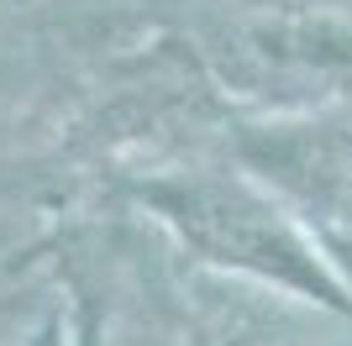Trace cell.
<instances>
[{
    "instance_id": "6da1fadb",
    "label": "cell",
    "mask_w": 352,
    "mask_h": 346,
    "mask_svg": "<svg viewBox=\"0 0 352 346\" xmlns=\"http://www.w3.org/2000/svg\"><path fill=\"white\" fill-rule=\"evenodd\" d=\"M142 200L184 242V252L195 262H206L210 273L268 288L279 299L352 310L342 278L316 252V242L294 226V216L274 194H263L248 178H226V173L158 178L142 189Z\"/></svg>"
},
{
    "instance_id": "277c9868",
    "label": "cell",
    "mask_w": 352,
    "mask_h": 346,
    "mask_svg": "<svg viewBox=\"0 0 352 346\" xmlns=\"http://www.w3.org/2000/svg\"><path fill=\"white\" fill-rule=\"evenodd\" d=\"M74 346H100V320L95 315H85V325H79V341Z\"/></svg>"
},
{
    "instance_id": "7a4b0ae2",
    "label": "cell",
    "mask_w": 352,
    "mask_h": 346,
    "mask_svg": "<svg viewBox=\"0 0 352 346\" xmlns=\"http://www.w3.org/2000/svg\"><path fill=\"white\" fill-rule=\"evenodd\" d=\"M190 346H305V336L289 331L268 288L236 284V278H200L190 288V315H184Z\"/></svg>"
},
{
    "instance_id": "3957f363",
    "label": "cell",
    "mask_w": 352,
    "mask_h": 346,
    "mask_svg": "<svg viewBox=\"0 0 352 346\" xmlns=\"http://www.w3.org/2000/svg\"><path fill=\"white\" fill-rule=\"evenodd\" d=\"M258 168L268 184L352 216V121L268 137V158H258Z\"/></svg>"
}]
</instances>
